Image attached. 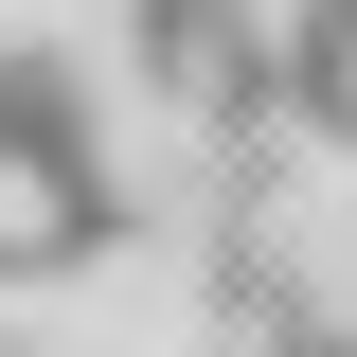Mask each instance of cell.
<instances>
[{
	"instance_id": "cell-1",
	"label": "cell",
	"mask_w": 357,
	"mask_h": 357,
	"mask_svg": "<svg viewBox=\"0 0 357 357\" xmlns=\"http://www.w3.org/2000/svg\"><path fill=\"white\" fill-rule=\"evenodd\" d=\"M126 54L178 126H286V0H126Z\"/></svg>"
},
{
	"instance_id": "cell-2",
	"label": "cell",
	"mask_w": 357,
	"mask_h": 357,
	"mask_svg": "<svg viewBox=\"0 0 357 357\" xmlns=\"http://www.w3.org/2000/svg\"><path fill=\"white\" fill-rule=\"evenodd\" d=\"M286 143L357 161V0H286Z\"/></svg>"
}]
</instances>
